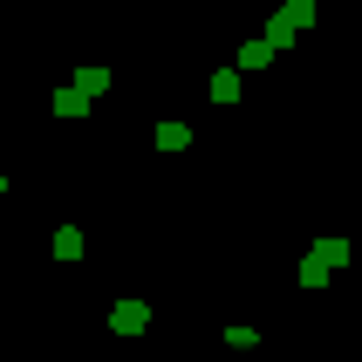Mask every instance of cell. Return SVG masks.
<instances>
[{
    "instance_id": "1",
    "label": "cell",
    "mask_w": 362,
    "mask_h": 362,
    "mask_svg": "<svg viewBox=\"0 0 362 362\" xmlns=\"http://www.w3.org/2000/svg\"><path fill=\"white\" fill-rule=\"evenodd\" d=\"M308 21H315V0H287V7H281V14H274V28H267V41H274V55H281V48H287V41H294V35H301V28H308Z\"/></svg>"
},
{
    "instance_id": "2",
    "label": "cell",
    "mask_w": 362,
    "mask_h": 362,
    "mask_svg": "<svg viewBox=\"0 0 362 362\" xmlns=\"http://www.w3.org/2000/svg\"><path fill=\"white\" fill-rule=\"evenodd\" d=\"M110 328H117V335H144V328H151V308L144 301H117L110 308Z\"/></svg>"
},
{
    "instance_id": "3",
    "label": "cell",
    "mask_w": 362,
    "mask_h": 362,
    "mask_svg": "<svg viewBox=\"0 0 362 362\" xmlns=\"http://www.w3.org/2000/svg\"><path fill=\"white\" fill-rule=\"evenodd\" d=\"M82 110H89V96H82L76 82H69V89H55V117H82Z\"/></svg>"
},
{
    "instance_id": "4",
    "label": "cell",
    "mask_w": 362,
    "mask_h": 362,
    "mask_svg": "<svg viewBox=\"0 0 362 362\" xmlns=\"http://www.w3.org/2000/svg\"><path fill=\"white\" fill-rule=\"evenodd\" d=\"M55 260H82V233L76 226H55Z\"/></svg>"
},
{
    "instance_id": "5",
    "label": "cell",
    "mask_w": 362,
    "mask_h": 362,
    "mask_svg": "<svg viewBox=\"0 0 362 362\" xmlns=\"http://www.w3.org/2000/svg\"><path fill=\"white\" fill-rule=\"evenodd\" d=\"M267 62H274V41H246V48H240V69H267Z\"/></svg>"
},
{
    "instance_id": "6",
    "label": "cell",
    "mask_w": 362,
    "mask_h": 362,
    "mask_svg": "<svg viewBox=\"0 0 362 362\" xmlns=\"http://www.w3.org/2000/svg\"><path fill=\"white\" fill-rule=\"evenodd\" d=\"M328 274H335V267H328V253H308V260H301V287H322Z\"/></svg>"
},
{
    "instance_id": "7",
    "label": "cell",
    "mask_w": 362,
    "mask_h": 362,
    "mask_svg": "<svg viewBox=\"0 0 362 362\" xmlns=\"http://www.w3.org/2000/svg\"><path fill=\"white\" fill-rule=\"evenodd\" d=\"M76 89L82 96H103V89H110V69H76Z\"/></svg>"
},
{
    "instance_id": "8",
    "label": "cell",
    "mask_w": 362,
    "mask_h": 362,
    "mask_svg": "<svg viewBox=\"0 0 362 362\" xmlns=\"http://www.w3.org/2000/svg\"><path fill=\"white\" fill-rule=\"evenodd\" d=\"M240 96V69H219V76H212V103H233Z\"/></svg>"
},
{
    "instance_id": "9",
    "label": "cell",
    "mask_w": 362,
    "mask_h": 362,
    "mask_svg": "<svg viewBox=\"0 0 362 362\" xmlns=\"http://www.w3.org/2000/svg\"><path fill=\"white\" fill-rule=\"evenodd\" d=\"M185 144H192L185 123H158V151H185Z\"/></svg>"
},
{
    "instance_id": "10",
    "label": "cell",
    "mask_w": 362,
    "mask_h": 362,
    "mask_svg": "<svg viewBox=\"0 0 362 362\" xmlns=\"http://www.w3.org/2000/svg\"><path fill=\"white\" fill-rule=\"evenodd\" d=\"M0 192H7V178H0Z\"/></svg>"
}]
</instances>
